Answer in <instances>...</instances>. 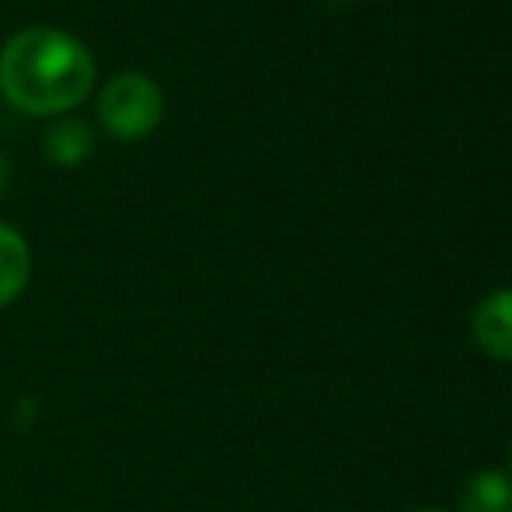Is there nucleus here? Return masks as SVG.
I'll list each match as a JSON object with an SVG mask.
<instances>
[{"label": "nucleus", "mask_w": 512, "mask_h": 512, "mask_svg": "<svg viewBox=\"0 0 512 512\" xmlns=\"http://www.w3.org/2000/svg\"><path fill=\"white\" fill-rule=\"evenodd\" d=\"M95 88L88 46L60 28H25L0 49V91L25 115L74 112Z\"/></svg>", "instance_id": "1"}, {"label": "nucleus", "mask_w": 512, "mask_h": 512, "mask_svg": "<svg viewBox=\"0 0 512 512\" xmlns=\"http://www.w3.org/2000/svg\"><path fill=\"white\" fill-rule=\"evenodd\" d=\"M164 119V91L150 74H115L98 95V122L115 140H143Z\"/></svg>", "instance_id": "2"}, {"label": "nucleus", "mask_w": 512, "mask_h": 512, "mask_svg": "<svg viewBox=\"0 0 512 512\" xmlns=\"http://www.w3.org/2000/svg\"><path fill=\"white\" fill-rule=\"evenodd\" d=\"M471 335L481 352L512 363V290H495L474 307Z\"/></svg>", "instance_id": "3"}, {"label": "nucleus", "mask_w": 512, "mask_h": 512, "mask_svg": "<svg viewBox=\"0 0 512 512\" xmlns=\"http://www.w3.org/2000/svg\"><path fill=\"white\" fill-rule=\"evenodd\" d=\"M32 279V248L14 227L0 223V307L14 304Z\"/></svg>", "instance_id": "4"}, {"label": "nucleus", "mask_w": 512, "mask_h": 512, "mask_svg": "<svg viewBox=\"0 0 512 512\" xmlns=\"http://www.w3.org/2000/svg\"><path fill=\"white\" fill-rule=\"evenodd\" d=\"M457 512H512V478L506 471H478L464 481Z\"/></svg>", "instance_id": "5"}, {"label": "nucleus", "mask_w": 512, "mask_h": 512, "mask_svg": "<svg viewBox=\"0 0 512 512\" xmlns=\"http://www.w3.org/2000/svg\"><path fill=\"white\" fill-rule=\"evenodd\" d=\"M42 150L56 168H77L91 157L95 150V136H91L88 122L81 119H60L56 126L46 129L42 136Z\"/></svg>", "instance_id": "6"}, {"label": "nucleus", "mask_w": 512, "mask_h": 512, "mask_svg": "<svg viewBox=\"0 0 512 512\" xmlns=\"http://www.w3.org/2000/svg\"><path fill=\"white\" fill-rule=\"evenodd\" d=\"M506 474L512 478V446H509V467H506Z\"/></svg>", "instance_id": "7"}, {"label": "nucleus", "mask_w": 512, "mask_h": 512, "mask_svg": "<svg viewBox=\"0 0 512 512\" xmlns=\"http://www.w3.org/2000/svg\"><path fill=\"white\" fill-rule=\"evenodd\" d=\"M418 512H443V509H418Z\"/></svg>", "instance_id": "8"}]
</instances>
